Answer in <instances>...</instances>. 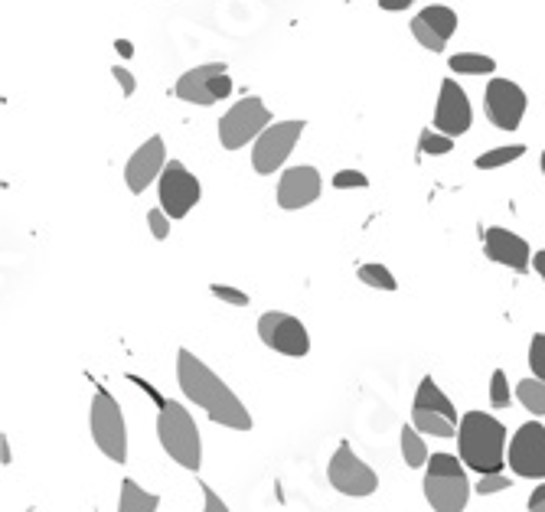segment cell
<instances>
[{
    "instance_id": "cell-1",
    "label": "cell",
    "mask_w": 545,
    "mask_h": 512,
    "mask_svg": "<svg viewBox=\"0 0 545 512\" xmlns=\"http://www.w3.org/2000/svg\"><path fill=\"white\" fill-rule=\"evenodd\" d=\"M177 382L183 395L200 405L216 424H226L232 431H252L249 408H245L239 402V395H235L200 356L190 353V349H180L177 353Z\"/></svg>"
},
{
    "instance_id": "cell-2",
    "label": "cell",
    "mask_w": 545,
    "mask_h": 512,
    "mask_svg": "<svg viewBox=\"0 0 545 512\" xmlns=\"http://www.w3.org/2000/svg\"><path fill=\"white\" fill-rule=\"evenodd\" d=\"M457 451H461L464 467L477 470L480 477L487 473H503L506 464V428L503 421L483 411H467L457 428Z\"/></svg>"
},
{
    "instance_id": "cell-3",
    "label": "cell",
    "mask_w": 545,
    "mask_h": 512,
    "mask_svg": "<svg viewBox=\"0 0 545 512\" xmlns=\"http://www.w3.org/2000/svg\"><path fill=\"white\" fill-rule=\"evenodd\" d=\"M157 408H160V415H157L160 447H164L183 470H200L203 441H200V428H196L193 415L180 402H173V398H160Z\"/></svg>"
},
{
    "instance_id": "cell-4",
    "label": "cell",
    "mask_w": 545,
    "mask_h": 512,
    "mask_svg": "<svg viewBox=\"0 0 545 512\" xmlns=\"http://www.w3.org/2000/svg\"><path fill=\"white\" fill-rule=\"evenodd\" d=\"M425 499L435 512H464L470 499L464 460L454 454H431L425 464Z\"/></svg>"
},
{
    "instance_id": "cell-5",
    "label": "cell",
    "mask_w": 545,
    "mask_h": 512,
    "mask_svg": "<svg viewBox=\"0 0 545 512\" xmlns=\"http://www.w3.org/2000/svg\"><path fill=\"white\" fill-rule=\"evenodd\" d=\"M89 428L92 437L108 460L115 464H125L128 460V428H125V415H121V405L111 398L108 389H98L89 408Z\"/></svg>"
},
{
    "instance_id": "cell-6",
    "label": "cell",
    "mask_w": 545,
    "mask_h": 512,
    "mask_svg": "<svg viewBox=\"0 0 545 512\" xmlns=\"http://www.w3.org/2000/svg\"><path fill=\"white\" fill-rule=\"evenodd\" d=\"M271 124V111L262 98H242L235 102L219 121V144L226 151H242L252 141L262 137V131Z\"/></svg>"
},
{
    "instance_id": "cell-7",
    "label": "cell",
    "mask_w": 545,
    "mask_h": 512,
    "mask_svg": "<svg viewBox=\"0 0 545 512\" xmlns=\"http://www.w3.org/2000/svg\"><path fill=\"white\" fill-rule=\"evenodd\" d=\"M173 92H177L180 102L203 105V108L216 105L222 98H229V92H232L229 66L226 62H203V66H193L177 79V89Z\"/></svg>"
},
{
    "instance_id": "cell-8",
    "label": "cell",
    "mask_w": 545,
    "mask_h": 512,
    "mask_svg": "<svg viewBox=\"0 0 545 512\" xmlns=\"http://www.w3.org/2000/svg\"><path fill=\"white\" fill-rule=\"evenodd\" d=\"M304 128H307V124L297 121V118L268 124V128L262 131V137H258L255 147H252V167H255V173H262V177H271L275 170H281L284 160L291 157L294 144L301 141Z\"/></svg>"
},
{
    "instance_id": "cell-9",
    "label": "cell",
    "mask_w": 545,
    "mask_h": 512,
    "mask_svg": "<svg viewBox=\"0 0 545 512\" xmlns=\"http://www.w3.org/2000/svg\"><path fill=\"white\" fill-rule=\"evenodd\" d=\"M157 196H160V209H164L170 219H187L193 206L200 203L203 186L196 180V173H190L187 164L170 160L157 180Z\"/></svg>"
},
{
    "instance_id": "cell-10",
    "label": "cell",
    "mask_w": 545,
    "mask_h": 512,
    "mask_svg": "<svg viewBox=\"0 0 545 512\" xmlns=\"http://www.w3.org/2000/svg\"><path fill=\"white\" fill-rule=\"evenodd\" d=\"M258 336L268 349H275L281 356H294L301 359L311 353V336L307 327L291 314H281V310H271V314L258 317Z\"/></svg>"
},
{
    "instance_id": "cell-11",
    "label": "cell",
    "mask_w": 545,
    "mask_h": 512,
    "mask_svg": "<svg viewBox=\"0 0 545 512\" xmlns=\"http://www.w3.org/2000/svg\"><path fill=\"white\" fill-rule=\"evenodd\" d=\"M327 473H330L333 490L343 496H369V493H376V486H379L376 470L369 467L366 460H359L346 441L337 447V454L330 457Z\"/></svg>"
},
{
    "instance_id": "cell-12",
    "label": "cell",
    "mask_w": 545,
    "mask_h": 512,
    "mask_svg": "<svg viewBox=\"0 0 545 512\" xmlns=\"http://www.w3.org/2000/svg\"><path fill=\"white\" fill-rule=\"evenodd\" d=\"M483 108H487V118L493 121V128L516 131L526 118L529 98L510 79H490L487 92H483Z\"/></svg>"
},
{
    "instance_id": "cell-13",
    "label": "cell",
    "mask_w": 545,
    "mask_h": 512,
    "mask_svg": "<svg viewBox=\"0 0 545 512\" xmlns=\"http://www.w3.org/2000/svg\"><path fill=\"white\" fill-rule=\"evenodd\" d=\"M510 467L523 480H545V428L539 421H526L510 437Z\"/></svg>"
},
{
    "instance_id": "cell-14",
    "label": "cell",
    "mask_w": 545,
    "mask_h": 512,
    "mask_svg": "<svg viewBox=\"0 0 545 512\" xmlns=\"http://www.w3.org/2000/svg\"><path fill=\"white\" fill-rule=\"evenodd\" d=\"M470 124H474V108L467 102V92L457 85V79H444L438 92L435 124H431V128L457 141V137L470 131Z\"/></svg>"
},
{
    "instance_id": "cell-15",
    "label": "cell",
    "mask_w": 545,
    "mask_h": 512,
    "mask_svg": "<svg viewBox=\"0 0 545 512\" xmlns=\"http://www.w3.org/2000/svg\"><path fill=\"white\" fill-rule=\"evenodd\" d=\"M170 164L167 160V147H164V137L154 134L147 137V141L138 147V151L131 154L128 167H125V180H128V190L134 196H141L147 186H151L154 180H160V173H164V167Z\"/></svg>"
},
{
    "instance_id": "cell-16",
    "label": "cell",
    "mask_w": 545,
    "mask_h": 512,
    "mask_svg": "<svg viewBox=\"0 0 545 512\" xmlns=\"http://www.w3.org/2000/svg\"><path fill=\"white\" fill-rule=\"evenodd\" d=\"M457 33V14L444 4H431L425 10H418L412 17V36L421 49H431V53H441L448 40Z\"/></svg>"
},
{
    "instance_id": "cell-17",
    "label": "cell",
    "mask_w": 545,
    "mask_h": 512,
    "mask_svg": "<svg viewBox=\"0 0 545 512\" xmlns=\"http://www.w3.org/2000/svg\"><path fill=\"white\" fill-rule=\"evenodd\" d=\"M320 190H324V180H320L317 167H288L278 180V206L281 209H304L320 199Z\"/></svg>"
},
{
    "instance_id": "cell-18",
    "label": "cell",
    "mask_w": 545,
    "mask_h": 512,
    "mask_svg": "<svg viewBox=\"0 0 545 512\" xmlns=\"http://www.w3.org/2000/svg\"><path fill=\"white\" fill-rule=\"evenodd\" d=\"M483 252H487L490 261H497V265L513 268V271H529V265H532L529 242L523 235H516L503 226H490L483 232Z\"/></svg>"
},
{
    "instance_id": "cell-19",
    "label": "cell",
    "mask_w": 545,
    "mask_h": 512,
    "mask_svg": "<svg viewBox=\"0 0 545 512\" xmlns=\"http://www.w3.org/2000/svg\"><path fill=\"white\" fill-rule=\"evenodd\" d=\"M160 496L141 490L134 480L121 483V496H118V512H157Z\"/></svg>"
},
{
    "instance_id": "cell-20",
    "label": "cell",
    "mask_w": 545,
    "mask_h": 512,
    "mask_svg": "<svg viewBox=\"0 0 545 512\" xmlns=\"http://www.w3.org/2000/svg\"><path fill=\"white\" fill-rule=\"evenodd\" d=\"M448 66L457 76H493L497 72V59L483 53H457L448 59Z\"/></svg>"
},
{
    "instance_id": "cell-21",
    "label": "cell",
    "mask_w": 545,
    "mask_h": 512,
    "mask_svg": "<svg viewBox=\"0 0 545 512\" xmlns=\"http://www.w3.org/2000/svg\"><path fill=\"white\" fill-rule=\"evenodd\" d=\"M402 457H405V467H425L428 464V444L421 441V431L415 428V424H405L402 434Z\"/></svg>"
},
{
    "instance_id": "cell-22",
    "label": "cell",
    "mask_w": 545,
    "mask_h": 512,
    "mask_svg": "<svg viewBox=\"0 0 545 512\" xmlns=\"http://www.w3.org/2000/svg\"><path fill=\"white\" fill-rule=\"evenodd\" d=\"M523 154H526V144H503V147H493V151H487V154H480L474 160V167L477 170H500V167L516 164Z\"/></svg>"
},
{
    "instance_id": "cell-23",
    "label": "cell",
    "mask_w": 545,
    "mask_h": 512,
    "mask_svg": "<svg viewBox=\"0 0 545 512\" xmlns=\"http://www.w3.org/2000/svg\"><path fill=\"white\" fill-rule=\"evenodd\" d=\"M516 398L523 402V408L529 411V415H545V382L542 379H523L516 385Z\"/></svg>"
},
{
    "instance_id": "cell-24",
    "label": "cell",
    "mask_w": 545,
    "mask_h": 512,
    "mask_svg": "<svg viewBox=\"0 0 545 512\" xmlns=\"http://www.w3.org/2000/svg\"><path fill=\"white\" fill-rule=\"evenodd\" d=\"M418 151L425 154V157H444V154L454 151V137L441 134L435 128H425V131H421V137H418Z\"/></svg>"
},
{
    "instance_id": "cell-25",
    "label": "cell",
    "mask_w": 545,
    "mask_h": 512,
    "mask_svg": "<svg viewBox=\"0 0 545 512\" xmlns=\"http://www.w3.org/2000/svg\"><path fill=\"white\" fill-rule=\"evenodd\" d=\"M359 281L369 284V287H376V291H395V274L386 268V265H359Z\"/></svg>"
},
{
    "instance_id": "cell-26",
    "label": "cell",
    "mask_w": 545,
    "mask_h": 512,
    "mask_svg": "<svg viewBox=\"0 0 545 512\" xmlns=\"http://www.w3.org/2000/svg\"><path fill=\"white\" fill-rule=\"evenodd\" d=\"M510 382H506V372H493V379H490V405L493 408H510Z\"/></svg>"
},
{
    "instance_id": "cell-27",
    "label": "cell",
    "mask_w": 545,
    "mask_h": 512,
    "mask_svg": "<svg viewBox=\"0 0 545 512\" xmlns=\"http://www.w3.org/2000/svg\"><path fill=\"white\" fill-rule=\"evenodd\" d=\"M330 183H333V190H366L369 186L366 173H359V170H337Z\"/></svg>"
},
{
    "instance_id": "cell-28",
    "label": "cell",
    "mask_w": 545,
    "mask_h": 512,
    "mask_svg": "<svg viewBox=\"0 0 545 512\" xmlns=\"http://www.w3.org/2000/svg\"><path fill=\"white\" fill-rule=\"evenodd\" d=\"M529 366H532V376L545 382V333H536L529 343Z\"/></svg>"
},
{
    "instance_id": "cell-29",
    "label": "cell",
    "mask_w": 545,
    "mask_h": 512,
    "mask_svg": "<svg viewBox=\"0 0 545 512\" xmlns=\"http://www.w3.org/2000/svg\"><path fill=\"white\" fill-rule=\"evenodd\" d=\"M213 291V297H219L222 304H232V307H249V294L239 291V287H232V284H213L209 287Z\"/></svg>"
},
{
    "instance_id": "cell-30",
    "label": "cell",
    "mask_w": 545,
    "mask_h": 512,
    "mask_svg": "<svg viewBox=\"0 0 545 512\" xmlns=\"http://www.w3.org/2000/svg\"><path fill=\"white\" fill-rule=\"evenodd\" d=\"M503 490H510V477H506V473H487V477H480V483H477L480 496H493Z\"/></svg>"
},
{
    "instance_id": "cell-31",
    "label": "cell",
    "mask_w": 545,
    "mask_h": 512,
    "mask_svg": "<svg viewBox=\"0 0 545 512\" xmlns=\"http://www.w3.org/2000/svg\"><path fill=\"white\" fill-rule=\"evenodd\" d=\"M147 226H151L157 242H164L167 235H170V216H167L164 209H151V212H147Z\"/></svg>"
},
{
    "instance_id": "cell-32",
    "label": "cell",
    "mask_w": 545,
    "mask_h": 512,
    "mask_svg": "<svg viewBox=\"0 0 545 512\" xmlns=\"http://www.w3.org/2000/svg\"><path fill=\"white\" fill-rule=\"evenodd\" d=\"M111 76H115V82L121 85V92H125V98H131L134 92H138V79H134L125 66H115V69H111Z\"/></svg>"
},
{
    "instance_id": "cell-33",
    "label": "cell",
    "mask_w": 545,
    "mask_h": 512,
    "mask_svg": "<svg viewBox=\"0 0 545 512\" xmlns=\"http://www.w3.org/2000/svg\"><path fill=\"white\" fill-rule=\"evenodd\" d=\"M203 499H206V506H203V512H232L226 503H222V496L213 490V486H206L203 483Z\"/></svg>"
},
{
    "instance_id": "cell-34",
    "label": "cell",
    "mask_w": 545,
    "mask_h": 512,
    "mask_svg": "<svg viewBox=\"0 0 545 512\" xmlns=\"http://www.w3.org/2000/svg\"><path fill=\"white\" fill-rule=\"evenodd\" d=\"M529 512H545V483L536 486V490L529 493V503H526Z\"/></svg>"
},
{
    "instance_id": "cell-35",
    "label": "cell",
    "mask_w": 545,
    "mask_h": 512,
    "mask_svg": "<svg viewBox=\"0 0 545 512\" xmlns=\"http://www.w3.org/2000/svg\"><path fill=\"white\" fill-rule=\"evenodd\" d=\"M376 4L382 7V10H389V14H399V10H405V7H412L415 0H376Z\"/></svg>"
},
{
    "instance_id": "cell-36",
    "label": "cell",
    "mask_w": 545,
    "mask_h": 512,
    "mask_svg": "<svg viewBox=\"0 0 545 512\" xmlns=\"http://www.w3.org/2000/svg\"><path fill=\"white\" fill-rule=\"evenodd\" d=\"M115 49H118L121 59H131L134 56V43L131 40H115Z\"/></svg>"
},
{
    "instance_id": "cell-37",
    "label": "cell",
    "mask_w": 545,
    "mask_h": 512,
    "mask_svg": "<svg viewBox=\"0 0 545 512\" xmlns=\"http://www.w3.org/2000/svg\"><path fill=\"white\" fill-rule=\"evenodd\" d=\"M532 265H536V274L545 281V248H542V252L532 255Z\"/></svg>"
},
{
    "instance_id": "cell-38",
    "label": "cell",
    "mask_w": 545,
    "mask_h": 512,
    "mask_svg": "<svg viewBox=\"0 0 545 512\" xmlns=\"http://www.w3.org/2000/svg\"><path fill=\"white\" fill-rule=\"evenodd\" d=\"M539 164H542V170H545V151H542V160H539Z\"/></svg>"
}]
</instances>
